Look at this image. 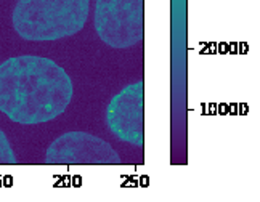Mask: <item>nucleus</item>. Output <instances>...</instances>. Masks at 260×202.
I'll return each mask as SVG.
<instances>
[{"mask_svg": "<svg viewBox=\"0 0 260 202\" xmlns=\"http://www.w3.org/2000/svg\"><path fill=\"white\" fill-rule=\"evenodd\" d=\"M71 99V79L50 58L21 55L0 64V111L16 124L50 122Z\"/></svg>", "mask_w": 260, "mask_h": 202, "instance_id": "f257e3e1", "label": "nucleus"}, {"mask_svg": "<svg viewBox=\"0 0 260 202\" xmlns=\"http://www.w3.org/2000/svg\"><path fill=\"white\" fill-rule=\"evenodd\" d=\"M90 0H18L12 21L29 42H52L82 31Z\"/></svg>", "mask_w": 260, "mask_h": 202, "instance_id": "f03ea898", "label": "nucleus"}, {"mask_svg": "<svg viewBox=\"0 0 260 202\" xmlns=\"http://www.w3.org/2000/svg\"><path fill=\"white\" fill-rule=\"evenodd\" d=\"M93 23L108 47H134L145 37V0H95Z\"/></svg>", "mask_w": 260, "mask_h": 202, "instance_id": "7ed1b4c3", "label": "nucleus"}, {"mask_svg": "<svg viewBox=\"0 0 260 202\" xmlns=\"http://www.w3.org/2000/svg\"><path fill=\"white\" fill-rule=\"evenodd\" d=\"M50 165H119L121 157L114 148L87 132H68L58 137L45 153Z\"/></svg>", "mask_w": 260, "mask_h": 202, "instance_id": "20e7f679", "label": "nucleus"}, {"mask_svg": "<svg viewBox=\"0 0 260 202\" xmlns=\"http://www.w3.org/2000/svg\"><path fill=\"white\" fill-rule=\"evenodd\" d=\"M106 125L124 143L145 145V84L143 80L124 87L106 108Z\"/></svg>", "mask_w": 260, "mask_h": 202, "instance_id": "39448f33", "label": "nucleus"}, {"mask_svg": "<svg viewBox=\"0 0 260 202\" xmlns=\"http://www.w3.org/2000/svg\"><path fill=\"white\" fill-rule=\"evenodd\" d=\"M16 164V156L13 153V148L10 145L7 135L0 128V165H13Z\"/></svg>", "mask_w": 260, "mask_h": 202, "instance_id": "423d86ee", "label": "nucleus"}]
</instances>
